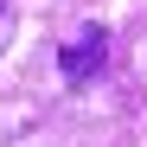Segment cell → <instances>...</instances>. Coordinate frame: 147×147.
<instances>
[{
  "label": "cell",
  "instance_id": "obj_1",
  "mask_svg": "<svg viewBox=\"0 0 147 147\" xmlns=\"http://www.w3.org/2000/svg\"><path fill=\"white\" fill-rule=\"evenodd\" d=\"M102 64H109V32H102V26H83L77 38L64 45V58H58L64 83H77V90H83V83H90V77H96Z\"/></svg>",
  "mask_w": 147,
  "mask_h": 147
},
{
  "label": "cell",
  "instance_id": "obj_2",
  "mask_svg": "<svg viewBox=\"0 0 147 147\" xmlns=\"http://www.w3.org/2000/svg\"><path fill=\"white\" fill-rule=\"evenodd\" d=\"M0 45H7V0H0Z\"/></svg>",
  "mask_w": 147,
  "mask_h": 147
}]
</instances>
